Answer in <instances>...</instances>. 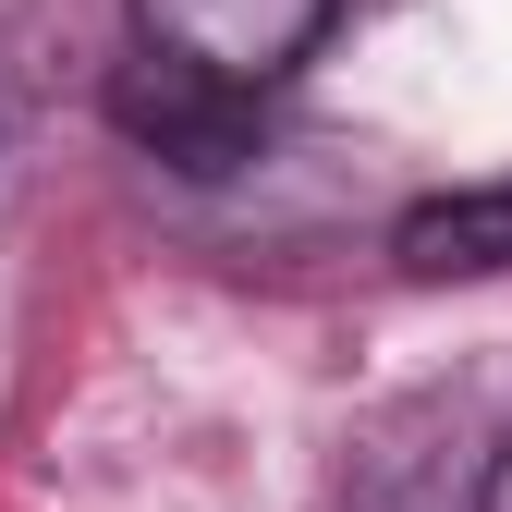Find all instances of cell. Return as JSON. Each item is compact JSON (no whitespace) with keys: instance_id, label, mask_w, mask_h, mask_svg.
Masks as SVG:
<instances>
[{"instance_id":"obj_4","label":"cell","mask_w":512,"mask_h":512,"mask_svg":"<svg viewBox=\"0 0 512 512\" xmlns=\"http://www.w3.org/2000/svg\"><path fill=\"white\" fill-rule=\"evenodd\" d=\"M488 512H512V452H500V476H488Z\"/></svg>"},{"instance_id":"obj_1","label":"cell","mask_w":512,"mask_h":512,"mask_svg":"<svg viewBox=\"0 0 512 512\" xmlns=\"http://www.w3.org/2000/svg\"><path fill=\"white\" fill-rule=\"evenodd\" d=\"M330 13L342 0H135V37L171 74H196L220 98H256V86H281L293 61L330 37Z\"/></svg>"},{"instance_id":"obj_2","label":"cell","mask_w":512,"mask_h":512,"mask_svg":"<svg viewBox=\"0 0 512 512\" xmlns=\"http://www.w3.org/2000/svg\"><path fill=\"white\" fill-rule=\"evenodd\" d=\"M110 122H122V135H147V147H171L183 171H232V159H244V98L171 74V61H135V74L110 86Z\"/></svg>"},{"instance_id":"obj_3","label":"cell","mask_w":512,"mask_h":512,"mask_svg":"<svg viewBox=\"0 0 512 512\" xmlns=\"http://www.w3.org/2000/svg\"><path fill=\"white\" fill-rule=\"evenodd\" d=\"M391 256L415 281H488V269H512V171L500 183H452V196H415L403 232H391Z\"/></svg>"}]
</instances>
